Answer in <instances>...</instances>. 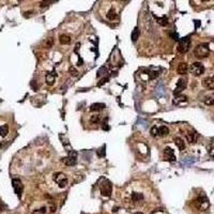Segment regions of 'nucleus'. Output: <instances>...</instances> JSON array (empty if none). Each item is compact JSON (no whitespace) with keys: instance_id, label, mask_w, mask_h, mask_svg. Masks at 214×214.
Masks as SVG:
<instances>
[{"instance_id":"1","label":"nucleus","mask_w":214,"mask_h":214,"mask_svg":"<svg viewBox=\"0 0 214 214\" xmlns=\"http://www.w3.org/2000/svg\"><path fill=\"white\" fill-rule=\"evenodd\" d=\"M209 53H210V49H209V45L207 43H201V44H198L197 46L194 49V55L195 57L199 58V59H202V58H206L209 56Z\"/></svg>"},{"instance_id":"2","label":"nucleus","mask_w":214,"mask_h":214,"mask_svg":"<svg viewBox=\"0 0 214 214\" xmlns=\"http://www.w3.org/2000/svg\"><path fill=\"white\" fill-rule=\"evenodd\" d=\"M100 190H101V193L103 196L105 197H109L113 193V185H111V182L109 180H103V182L100 184Z\"/></svg>"},{"instance_id":"3","label":"nucleus","mask_w":214,"mask_h":214,"mask_svg":"<svg viewBox=\"0 0 214 214\" xmlns=\"http://www.w3.org/2000/svg\"><path fill=\"white\" fill-rule=\"evenodd\" d=\"M53 179H54L55 182L58 184V186L61 187V189L66 187L67 184H68V178H67L66 174L62 173V172H56V173H54Z\"/></svg>"},{"instance_id":"4","label":"nucleus","mask_w":214,"mask_h":214,"mask_svg":"<svg viewBox=\"0 0 214 214\" xmlns=\"http://www.w3.org/2000/svg\"><path fill=\"white\" fill-rule=\"evenodd\" d=\"M190 46H191V39L190 38H182L181 40L179 41V44H178V50L179 53L181 54H185L189 51L190 49Z\"/></svg>"},{"instance_id":"5","label":"nucleus","mask_w":214,"mask_h":214,"mask_svg":"<svg viewBox=\"0 0 214 214\" xmlns=\"http://www.w3.org/2000/svg\"><path fill=\"white\" fill-rule=\"evenodd\" d=\"M190 71H191V73L193 75L200 76L204 72V67L202 66V63H200V62H194L190 67Z\"/></svg>"},{"instance_id":"6","label":"nucleus","mask_w":214,"mask_h":214,"mask_svg":"<svg viewBox=\"0 0 214 214\" xmlns=\"http://www.w3.org/2000/svg\"><path fill=\"white\" fill-rule=\"evenodd\" d=\"M12 186H13V189H14L15 193H16V195L21 198L22 196V193H23V190H24V185L22 183V181L15 178V179H13L12 180Z\"/></svg>"},{"instance_id":"7","label":"nucleus","mask_w":214,"mask_h":214,"mask_svg":"<svg viewBox=\"0 0 214 214\" xmlns=\"http://www.w3.org/2000/svg\"><path fill=\"white\" fill-rule=\"evenodd\" d=\"M186 86H187L186 79H184V78H180V79L177 81V86H176V89L173 90V94L176 95V96H177V95H180L181 92H182L183 90H185Z\"/></svg>"},{"instance_id":"8","label":"nucleus","mask_w":214,"mask_h":214,"mask_svg":"<svg viewBox=\"0 0 214 214\" xmlns=\"http://www.w3.org/2000/svg\"><path fill=\"white\" fill-rule=\"evenodd\" d=\"M195 203H196V207H197L198 209H200V210H206L209 207V200L207 199L206 197H198L195 200Z\"/></svg>"},{"instance_id":"9","label":"nucleus","mask_w":214,"mask_h":214,"mask_svg":"<svg viewBox=\"0 0 214 214\" xmlns=\"http://www.w3.org/2000/svg\"><path fill=\"white\" fill-rule=\"evenodd\" d=\"M202 86L206 89L209 90H214V77H207L202 80Z\"/></svg>"},{"instance_id":"10","label":"nucleus","mask_w":214,"mask_h":214,"mask_svg":"<svg viewBox=\"0 0 214 214\" xmlns=\"http://www.w3.org/2000/svg\"><path fill=\"white\" fill-rule=\"evenodd\" d=\"M164 156H165V160L169 161V162H174V161H176V156H174L173 150H172V149H170V148H165Z\"/></svg>"},{"instance_id":"11","label":"nucleus","mask_w":214,"mask_h":214,"mask_svg":"<svg viewBox=\"0 0 214 214\" xmlns=\"http://www.w3.org/2000/svg\"><path fill=\"white\" fill-rule=\"evenodd\" d=\"M45 78H46V83L48 86H53L55 81H56V74L55 72H48L45 76Z\"/></svg>"},{"instance_id":"12","label":"nucleus","mask_w":214,"mask_h":214,"mask_svg":"<svg viewBox=\"0 0 214 214\" xmlns=\"http://www.w3.org/2000/svg\"><path fill=\"white\" fill-rule=\"evenodd\" d=\"M187 71H189V67H187V64L185 62L180 63L177 68V73L180 75H185L187 73Z\"/></svg>"},{"instance_id":"13","label":"nucleus","mask_w":214,"mask_h":214,"mask_svg":"<svg viewBox=\"0 0 214 214\" xmlns=\"http://www.w3.org/2000/svg\"><path fill=\"white\" fill-rule=\"evenodd\" d=\"M198 136L199 135L196 132H190L186 135V138H187V140H189L190 144H195V142L197 141V139H198Z\"/></svg>"},{"instance_id":"14","label":"nucleus","mask_w":214,"mask_h":214,"mask_svg":"<svg viewBox=\"0 0 214 214\" xmlns=\"http://www.w3.org/2000/svg\"><path fill=\"white\" fill-rule=\"evenodd\" d=\"M187 101V98L185 95H182V94H180V95H177L176 98H174L172 100V103L174 105H180L181 103H185Z\"/></svg>"},{"instance_id":"15","label":"nucleus","mask_w":214,"mask_h":214,"mask_svg":"<svg viewBox=\"0 0 214 214\" xmlns=\"http://www.w3.org/2000/svg\"><path fill=\"white\" fill-rule=\"evenodd\" d=\"M61 162L63 164H66L67 166H74L76 165L77 163V160H74V159H71L70 156H66V157H63L61 160Z\"/></svg>"},{"instance_id":"16","label":"nucleus","mask_w":214,"mask_h":214,"mask_svg":"<svg viewBox=\"0 0 214 214\" xmlns=\"http://www.w3.org/2000/svg\"><path fill=\"white\" fill-rule=\"evenodd\" d=\"M71 41H72V39H71V36L68 35V34H61L59 36V42L62 45H68V44L71 43Z\"/></svg>"},{"instance_id":"17","label":"nucleus","mask_w":214,"mask_h":214,"mask_svg":"<svg viewBox=\"0 0 214 214\" xmlns=\"http://www.w3.org/2000/svg\"><path fill=\"white\" fill-rule=\"evenodd\" d=\"M174 144H176V146L179 148V150H184L185 149V142L182 138H180V137H176L174 138Z\"/></svg>"},{"instance_id":"18","label":"nucleus","mask_w":214,"mask_h":214,"mask_svg":"<svg viewBox=\"0 0 214 214\" xmlns=\"http://www.w3.org/2000/svg\"><path fill=\"white\" fill-rule=\"evenodd\" d=\"M105 108V104H103V103H94L90 106V110L91 111H99V110H102Z\"/></svg>"},{"instance_id":"19","label":"nucleus","mask_w":214,"mask_h":214,"mask_svg":"<svg viewBox=\"0 0 214 214\" xmlns=\"http://www.w3.org/2000/svg\"><path fill=\"white\" fill-rule=\"evenodd\" d=\"M139 34H140V32H139V29L137 27H135L133 32H132V34H131V38H132V41L133 42H136L137 41V39L139 38Z\"/></svg>"},{"instance_id":"20","label":"nucleus","mask_w":214,"mask_h":214,"mask_svg":"<svg viewBox=\"0 0 214 214\" xmlns=\"http://www.w3.org/2000/svg\"><path fill=\"white\" fill-rule=\"evenodd\" d=\"M8 133H9L8 124H4L2 126H0V136H1V137H5V136L8 135Z\"/></svg>"},{"instance_id":"21","label":"nucleus","mask_w":214,"mask_h":214,"mask_svg":"<svg viewBox=\"0 0 214 214\" xmlns=\"http://www.w3.org/2000/svg\"><path fill=\"white\" fill-rule=\"evenodd\" d=\"M107 73H108V70H107V68H105V67H102V68H100V69H99L98 73H96V77H98V78H100L101 76H103V75H106Z\"/></svg>"},{"instance_id":"22","label":"nucleus","mask_w":214,"mask_h":214,"mask_svg":"<svg viewBox=\"0 0 214 214\" xmlns=\"http://www.w3.org/2000/svg\"><path fill=\"white\" fill-rule=\"evenodd\" d=\"M159 129H160V135L161 136H167L168 134H169V129H168V127L165 126V125H162L161 127H159Z\"/></svg>"},{"instance_id":"23","label":"nucleus","mask_w":214,"mask_h":214,"mask_svg":"<svg viewBox=\"0 0 214 214\" xmlns=\"http://www.w3.org/2000/svg\"><path fill=\"white\" fill-rule=\"evenodd\" d=\"M204 104L207 105H214V94L207 96L204 99Z\"/></svg>"},{"instance_id":"24","label":"nucleus","mask_w":214,"mask_h":214,"mask_svg":"<svg viewBox=\"0 0 214 214\" xmlns=\"http://www.w3.org/2000/svg\"><path fill=\"white\" fill-rule=\"evenodd\" d=\"M107 18L108 19H110V21H114V19L117 17V14H116V11L114 10V9H110L109 10V12L107 13Z\"/></svg>"},{"instance_id":"25","label":"nucleus","mask_w":214,"mask_h":214,"mask_svg":"<svg viewBox=\"0 0 214 214\" xmlns=\"http://www.w3.org/2000/svg\"><path fill=\"white\" fill-rule=\"evenodd\" d=\"M150 133H151V135L153 136V137H156V136L160 135V129L156 126H152L151 129H150Z\"/></svg>"},{"instance_id":"26","label":"nucleus","mask_w":214,"mask_h":214,"mask_svg":"<svg viewBox=\"0 0 214 214\" xmlns=\"http://www.w3.org/2000/svg\"><path fill=\"white\" fill-rule=\"evenodd\" d=\"M144 198V196L141 195V194H138V193H133L132 194V199L134 200V201L136 202V201H139L140 199H142Z\"/></svg>"},{"instance_id":"27","label":"nucleus","mask_w":214,"mask_h":214,"mask_svg":"<svg viewBox=\"0 0 214 214\" xmlns=\"http://www.w3.org/2000/svg\"><path fill=\"white\" fill-rule=\"evenodd\" d=\"M100 116L99 115H94L91 117V119H90V121H91V123H93V124H96V123H99L100 122Z\"/></svg>"},{"instance_id":"28","label":"nucleus","mask_w":214,"mask_h":214,"mask_svg":"<svg viewBox=\"0 0 214 214\" xmlns=\"http://www.w3.org/2000/svg\"><path fill=\"white\" fill-rule=\"evenodd\" d=\"M98 155H99L100 157L105 156V146H103L102 148H100L99 150H98Z\"/></svg>"},{"instance_id":"29","label":"nucleus","mask_w":214,"mask_h":214,"mask_svg":"<svg viewBox=\"0 0 214 214\" xmlns=\"http://www.w3.org/2000/svg\"><path fill=\"white\" fill-rule=\"evenodd\" d=\"M149 78L150 79H153V78H156V77L160 75L159 72H155V71H153V72H149Z\"/></svg>"},{"instance_id":"30","label":"nucleus","mask_w":214,"mask_h":214,"mask_svg":"<svg viewBox=\"0 0 214 214\" xmlns=\"http://www.w3.org/2000/svg\"><path fill=\"white\" fill-rule=\"evenodd\" d=\"M45 212H46V208L43 207V208H41V209L33 211V213H32V214H45Z\"/></svg>"},{"instance_id":"31","label":"nucleus","mask_w":214,"mask_h":214,"mask_svg":"<svg viewBox=\"0 0 214 214\" xmlns=\"http://www.w3.org/2000/svg\"><path fill=\"white\" fill-rule=\"evenodd\" d=\"M69 71H70V74L71 75H73V76H77V70L74 68V67H70V69H69Z\"/></svg>"},{"instance_id":"32","label":"nucleus","mask_w":214,"mask_h":214,"mask_svg":"<svg viewBox=\"0 0 214 214\" xmlns=\"http://www.w3.org/2000/svg\"><path fill=\"white\" fill-rule=\"evenodd\" d=\"M156 19L159 21V23L161 24V25H167V18L166 17H162V18H159V17H156Z\"/></svg>"},{"instance_id":"33","label":"nucleus","mask_w":214,"mask_h":214,"mask_svg":"<svg viewBox=\"0 0 214 214\" xmlns=\"http://www.w3.org/2000/svg\"><path fill=\"white\" fill-rule=\"evenodd\" d=\"M53 44H54V41H53V39H51V38H49L48 40H47V42H46V47H47V48H50L51 46H53Z\"/></svg>"},{"instance_id":"34","label":"nucleus","mask_w":214,"mask_h":214,"mask_svg":"<svg viewBox=\"0 0 214 214\" xmlns=\"http://www.w3.org/2000/svg\"><path fill=\"white\" fill-rule=\"evenodd\" d=\"M209 154L212 157H214V145L211 144V147H209Z\"/></svg>"},{"instance_id":"35","label":"nucleus","mask_w":214,"mask_h":214,"mask_svg":"<svg viewBox=\"0 0 214 214\" xmlns=\"http://www.w3.org/2000/svg\"><path fill=\"white\" fill-rule=\"evenodd\" d=\"M48 3H54V1H43V2H41V6L48 5Z\"/></svg>"},{"instance_id":"36","label":"nucleus","mask_w":214,"mask_h":214,"mask_svg":"<svg viewBox=\"0 0 214 214\" xmlns=\"http://www.w3.org/2000/svg\"><path fill=\"white\" fill-rule=\"evenodd\" d=\"M170 36L173 38V40H178V34L177 33H170Z\"/></svg>"},{"instance_id":"37","label":"nucleus","mask_w":214,"mask_h":214,"mask_svg":"<svg viewBox=\"0 0 214 214\" xmlns=\"http://www.w3.org/2000/svg\"><path fill=\"white\" fill-rule=\"evenodd\" d=\"M135 214H142V213H141V212H136Z\"/></svg>"},{"instance_id":"38","label":"nucleus","mask_w":214,"mask_h":214,"mask_svg":"<svg viewBox=\"0 0 214 214\" xmlns=\"http://www.w3.org/2000/svg\"><path fill=\"white\" fill-rule=\"evenodd\" d=\"M213 77H214V75H213Z\"/></svg>"}]
</instances>
